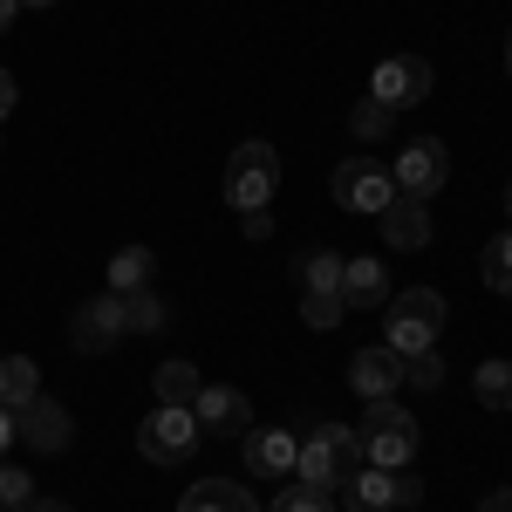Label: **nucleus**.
Masks as SVG:
<instances>
[{"label":"nucleus","instance_id":"1","mask_svg":"<svg viewBox=\"0 0 512 512\" xmlns=\"http://www.w3.org/2000/svg\"><path fill=\"white\" fill-rule=\"evenodd\" d=\"M362 472V431L355 424H321L315 437H301V451H294V478L308 485V492H335V485H349Z\"/></svg>","mask_w":512,"mask_h":512},{"label":"nucleus","instance_id":"2","mask_svg":"<svg viewBox=\"0 0 512 512\" xmlns=\"http://www.w3.org/2000/svg\"><path fill=\"white\" fill-rule=\"evenodd\" d=\"M417 417L396 403V396H376L369 410H362V465H383V472H410V458H417Z\"/></svg>","mask_w":512,"mask_h":512},{"label":"nucleus","instance_id":"3","mask_svg":"<svg viewBox=\"0 0 512 512\" xmlns=\"http://www.w3.org/2000/svg\"><path fill=\"white\" fill-rule=\"evenodd\" d=\"M437 328H444V294H437V287H403V294L390 301L383 349H396L403 362H410V355L437 349Z\"/></svg>","mask_w":512,"mask_h":512},{"label":"nucleus","instance_id":"4","mask_svg":"<svg viewBox=\"0 0 512 512\" xmlns=\"http://www.w3.org/2000/svg\"><path fill=\"white\" fill-rule=\"evenodd\" d=\"M280 192V151L267 144V137H246L233 151V164H226V205H239V212H267Z\"/></svg>","mask_w":512,"mask_h":512},{"label":"nucleus","instance_id":"5","mask_svg":"<svg viewBox=\"0 0 512 512\" xmlns=\"http://www.w3.org/2000/svg\"><path fill=\"white\" fill-rule=\"evenodd\" d=\"M198 417H192V403H158L144 424H137V451L151 458V465H185L198 451Z\"/></svg>","mask_w":512,"mask_h":512},{"label":"nucleus","instance_id":"6","mask_svg":"<svg viewBox=\"0 0 512 512\" xmlns=\"http://www.w3.org/2000/svg\"><path fill=\"white\" fill-rule=\"evenodd\" d=\"M328 192H335L342 212H383V205L396 198V178H390V164H383V158H362V151H355V158L335 164Z\"/></svg>","mask_w":512,"mask_h":512},{"label":"nucleus","instance_id":"7","mask_svg":"<svg viewBox=\"0 0 512 512\" xmlns=\"http://www.w3.org/2000/svg\"><path fill=\"white\" fill-rule=\"evenodd\" d=\"M431 62L424 55H383L376 62V76H369V96L383 103V110H417L424 96H431Z\"/></svg>","mask_w":512,"mask_h":512},{"label":"nucleus","instance_id":"8","mask_svg":"<svg viewBox=\"0 0 512 512\" xmlns=\"http://www.w3.org/2000/svg\"><path fill=\"white\" fill-rule=\"evenodd\" d=\"M424 499V478L410 472H383V465H362L349 478V512H410Z\"/></svg>","mask_w":512,"mask_h":512},{"label":"nucleus","instance_id":"9","mask_svg":"<svg viewBox=\"0 0 512 512\" xmlns=\"http://www.w3.org/2000/svg\"><path fill=\"white\" fill-rule=\"evenodd\" d=\"M390 178H396V192H403V198H437V192H444V178H451V151H444L437 137H417V144L396 151Z\"/></svg>","mask_w":512,"mask_h":512},{"label":"nucleus","instance_id":"10","mask_svg":"<svg viewBox=\"0 0 512 512\" xmlns=\"http://www.w3.org/2000/svg\"><path fill=\"white\" fill-rule=\"evenodd\" d=\"M192 417H198V431H212V437H246L253 431V403L239 390H226V383H205V390L192 396Z\"/></svg>","mask_w":512,"mask_h":512},{"label":"nucleus","instance_id":"11","mask_svg":"<svg viewBox=\"0 0 512 512\" xmlns=\"http://www.w3.org/2000/svg\"><path fill=\"white\" fill-rule=\"evenodd\" d=\"M117 335H123V301L103 287L96 301H82V308H76V321H69V342H76L82 355H103Z\"/></svg>","mask_w":512,"mask_h":512},{"label":"nucleus","instance_id":"12","mask_svg":"<svg viewBox=\"0 0 512 512\" xmlns=\"http://www.w3.org/2000/svg\"><path fill=\"white\" fill-rule=\"evenodd\" d=\"M14 437H21L28 451H62V444L76 437V424H69V410H62V403L35 396V403H21V410H14Z\"/></svg>","mask_w":512,"mask_h":512},{"label":"nucleus","instance_id":"13","mask_svg":"<svg viewBox=\"0 0 512 512\" xmlns=\"http://www.w3.org/2000/svg\"><path fill=\"white\" fill-rule=\"evenodd\" d=\"M376 219H383V246H396V253L431 246V198H403V192H396Z\"/></svg>","mask_w":512,"mask_h":512},{"label":"nucleus","instance_id":"14","mask_svg":"<svg viewBox=\"0 0 512 512\" xmlns=\"http://www.w3.org/2000/svg\"><path fill=\"white\" fill-rule=\"evenodd\" d=\"M294 437L274 431V424H260V431H246L239 437V458H246V472L253 478H294Z\"/></svg>","mask_w":512,"mask_h":512},{"label":"nucleus","instance_id":"15","mask_svg":"<svg viewBox=\"0 0 512 512\" xmlns=\"http://www.w3.org/2000/svg\"><path fill=\"white\" fill-rule=\"evenodd\" d=\"M349 383H355V396H362V403L396 396V383H403V355L383 349V342H376V349H362V355L349 362Z\"/></svg>","mask_w":512,"mask_h":512},{"label":"nucleus","instance_id":"16","mask_svg":"<svg viewBox=\"0 0 512 512\" xmlns=\"http://www.w3.org/2000/svg\"><path fill=\"white\" fill-rule=\"evenodd\" d=\"M178 512H260V499L233 478H198V485H185Z\"/></svg>","mask_w":512,"mask_h":512},{"label":"nucleus","instance_id":"17","mask_svg":"<svg viewBox=\"0 0 512 512\" xmlns=\"http://www.w3.org/2000/svg\"><path fill=\"white\" fill-rule=\"evenodd\" d=\"M383 294H390L383 260H342V308H376Z\"/></svg>","mask_w":512,"mask_h":512},{"label":"nucleus","instance_id":"18","mask_svg":"<svg viewBox=\"0 0 512 512\" xmlns=\"http://www.w3.org/2000/svg\"><path fill=\"white\" fill-rule=\"evenodd\" d=\"M41 396V369L28 355H7L0 362V410H21V403H35Z\"/></svg>","mask_w":512,"mask_h":512},{"label":"nucleus","instance_id":"19","mask_svg":"<svg viewBox=\"0 0 512 512\" xmlns=\"http://www.w3.org/2000/svg\"><path fill=\"white\" fill-rule=\"evenodd\" d=\"M151 390H158V403H192L205 390V376H198L192 362H158L151 369Z\"/></svg>","mask_w":512,"mask_h":512},{"label":"nucleus","instance_id":"20","mask_svg":"<svg viewBox=\"0 0 512 512\" xmlns=\"http://www.w3.org/2000/svg\"><path fill=\"white\" fill-rule=\"evenodd\" d=\"M151 246H123L117 260H110V294H137V287H151Z\"/></svg>","mask_w":512,"mask_h":512},{"label":"nucleus","instance_id":"21","mask_svg":"<svg viewBox=\"0 0 512 512\" xmlns=\"http://www.w3.org/2000/svg\"><path fill=\"white\" fill-rule=\"evenodd\" d=\"M117 301H123V335H151V328H164V301L151 294V287L117 294Z\"/></svg>","mask_w":512,"mask_h":512},{"label":"nucleus","instance_id":"22","mask_svg":"<svg viewBox=\"0 0 512 512\" xmlns=\"http://www.w3.org/2000/svg\"><path fill=\"white\" fill-rule=\"evenodd\" d=\"M342 260L349 253H308L301 260V294H342Z\"/></svg>","mask_w":512,"mask_h":512},{"label":"nucleus","instance_id":"23","mask_svg":"<svg viewBox=\"0 0 512 512\" xmlns=\"http://www.w3.org/2000/svg\"><path fill=\"white\" fill-rule=\"evenodd\" d=\"M478 403H485V410H512V362H499V355H492V362H478Z\"/></svg>","mask_w":512,"mask_h":512},{"label":"nucleus","instance_id":"24","mask_svg":"<svg viewBox=\"0 0 512 512\" xmlns=\"http://www.w3.org/2000/svg\"><path fill=\"white\" fill-rule=\"evenodd\" d=\"M485 287L512 301V226H506L499 239H492V246H485Z\"/></svg>","mask_w":512,"mask_h":512},{"label":"nucleus","instance_id":"25","mask_svg":"<svg viewBox=\"0 0 512 512\" xmlns=\"http://www.w3.org/2000/svg\"><path fill=\"white\" fill-rule=\"evenodd\" d=\"M390 123H396V110H383L376 96H362L349 110V137H362V144H369V137H390Z\"/></svg>","mask_w":512,"mask_h":512},{"label":"nucleus","instance_id":"26","mask_svg":"<svg viewBox=\"0 0 512 512\" xmlns=\"http://www.w3.org/2000/svg\"><path fill=\"white\" fill-rule=\"evenodd\" d=\"M301 321L308 328H335V321H349V308H342V294H301Z\"/></svg>","mask_w":512,"mask_h":512},{"label":"nucleus","instance_id":"27","mask_svg":"<svg viewBox=\"0 0 512 512\" xmlns=\"http://www.w3.org/2000/svg\"><path fill=\"white\" fill-rule=\"evenodd\" d=\"M28 499H35V478L21 465H0V512H21Z\"/></svg>","mask_w":512,"mask_h":512},{"label":"nucleus","instance_id":"28","mask_svg":"<svg viewBox=\"0 0 512 512\" xmlns=\"http://www.w3.org/2000/svg\"><path fill=\"white\" fill-rule=\"evenodd\" d=\"M274 512H335V506H328V492H308V485L294 478V485L274 499Z\"/></svg>","mask_w":512,"mask_h":512},{"label":"nucleus","instance_id":"29","mask_svg":"<svg viewBox=\"0 0 512 512\" xmlns=\"http://www.w3.org/2000/svg\"><path fill=\"white\" fill-rule=\"evenodd\" d=\"M403 383H417V390H437V383H444V362H437V349L410 355V362H403Z\"/></svg>","mask_w":512,"mask_h":512},{"label":"nucleus","instance_id":"30","mask_svg":"<svg viewBox=\"0 0 512 512\" xmlns=\"http://www.w3.org/2000/svg\"><path fill=\"white\" fill-rule=\"evenodd\" d=\"M478 512H512V485H499V492H485V499H478Z\"/></svg>","mask_w":512,"mask_h":512},{"label":"nucleus","instance_id":"31","mask_svg":"<svg viewBox=\"0 0 512 512\" xmlns=\"http://www.w3.org/2000/svg\"><path fill=\"white\" fill-rule=\"evenodd\" d=\"M7 110H14V76L0 69V123H7Z\"/></svg>","mask_w":512,"mask_h":512},{"label":"nucleus","instance_id":"32","mask_svg":"<svg viewBox=\"0 0 512 512\" xmlns=\"http://www.w3.org/2000/svg\"><path fill=\"white\" fill-rule=\"evenodd\" d=\"M14 14H21V0H0V35L14 28Z\"/></svg>","mask_w":512,"mask_h":512},{"label":"nucleus","instance_id":"33","mask_svg":"<svg viewBox=\"0 0 512 512\" xmlns=\"http://www.w3.org/2000/svg\"><path fill=\"white\" fill-rule=\"evenodd\" d=\"M14 444V410H0V451Z\"/></svg>","mask_w":512,"mask_h":512},{"label":"nucleus","instance_id":"34","mask_svg":"<svg viewBox=\"0 0 512 512\" xmlns=\"http://www.w3.org/2000/svg\"><path fill=\"white\" fill-rule=\"evenodd\" d=\"M21 512H69V506H48V499H28Z\"/></svg>","mask_w":512,"mask_h":512},{"label":"nucleus","instance_id":"35","mask_svg":"<svg viewBox=\"0 0 512 512\" xmlns=\"http://www.w3.org/2000/svg\"><path fill=\"white\" fill-rule=\"evenodd\" d=\"M506 76H512V35H506Z\"/></svg>","mask_w":512,"mask_h":512},{"label":"nucleus","instance_id":"36","mask_svg":"<svg viewBox=\"0 0 512 512\" xmlns=\"http://www.w3.org/2000/svg\"><path fill=\"white\" fill-rule=\"evenodd\" d=\"M21 7H55V0H21Z\"/></svg>","mask_w":512,"mask_h":512},{"label":"nucleus","instance_id":"37","mask_svg":"<svg viewBox=\"0 0 512 512\" xmlns=\"http://www.w3.org/2000/svg\"><path fill=\"white\" fill-rule=\"evenodd\" d=\"M506 212H512V178H506Z\"/></svg>","mask_w":512,"mask_h":512}]
</instances>
